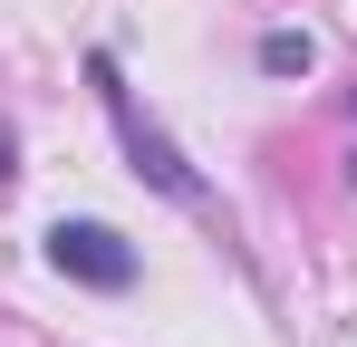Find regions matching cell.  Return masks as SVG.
<instances>
[{
    "label": "cell",
    "instance_id": "obj_4",
    "mask_svg": "<svg viewBox=\"0 0 357 347\" xmlns=\"http://www.w3.org/2000/svg\"><path fill=\"white\" fill-rule=\"evenodd\" d=\"M10 183H20V125L0 116V193H10Z\"/></svg>",
    "mask_w": 357,
    "mask_h": 347
},
{
    "label": "cell",
    "instance_id": "obj_5",
    "mask_svg": "<svg viewBox=\"0 0 357 347\" xmlns=\"http://www.w3.org/2000/svg\"><path fill=\"white\" fill-rule=\"evenodd\" d=\"M348 193H357V145H348Z\"/></svg>",
    "mask_w": 357,
    "mask_h": 347
},
{
    "label": "cell",
    "instance_id": "obj_3",
    "mask_svg": "<svg viewBox=\"0 0 357 347\" xmlns=\"http://www.w3.org/2000/svg\"><path fill=\"white\" fill-rule=\"evenodd\" d=\"M261 77H309V68H319V39H309V29H261Z\"/></svg>",
    "mask_w": 357,
    "mask_h": 347
},
{
    "label": "cell",
    "instance_id": "obj_2",
    "mask_svg": "<svg viewBox=\"0 0 357 347\" xmlns=\"http://www.w3.org/2000/svg\"><path fill=\"white\" fill-rule=\"evenodd\" d=\"M49 270L77 280V289H107V299H116V289H135L145 261H135V241H126L116 222H49Z\"/></svg>",
    "mask_w": 357,
    "mask_h": 347
},
{
    "label": "cell",
    "instance_id": "obj_1",
    "mask_svg": "<svg viewBox=\"0 0 357 347\" xmlns=\"http://www.w3.org/2000/svg\"><path fill=\"white\" fill-rule=\"evenodd\" d=\"M87 87H97V107H107V125H116V145H126V174H135L145 193H165L174 213H213V183H203V164H193L174 135L145 116V97L126 87L116 49H87Z\"/></svg>",
    "mask_w": 357,
    "mask_h": 347
}]
</instances>
